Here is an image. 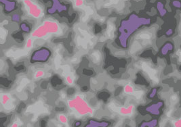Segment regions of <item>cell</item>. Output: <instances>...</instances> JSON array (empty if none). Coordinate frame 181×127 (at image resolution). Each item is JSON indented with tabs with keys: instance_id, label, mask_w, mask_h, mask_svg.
Instances as JSON below:
<instances>
[{
	"instance_id": "d6986e66",
	"label": "cell",
	"mask_w": 181,
	"mask_h": 127,
	"mask_svg": "<svg viewBox=\"0 0 181 127\" xmlns=\"http://www.w3.org/2000/svg\"><path fill=\"white\" fill-rule=\"evenodd\" d=\"M174 127H181V118L176 120L174 123Z\"/></svg>"
},
{
	"instance_id": "5b68a950",
	"label": "cell",
	"mask_w": 181,
	"mask_h": 127,
	"mask_svg": "<svg viewBox=\"0 0 181 127\" xmlns=\"http://www.w3.org/2000/svg\"><path fill=\"white\" fill-rule=\"evenodd\" d=\"M31 37L32 38L36 39H43L49 37L50 35L47 33L44 25L41 24L33 29V31L31 33Z\"/></svg>"
},
{
	"instance_id": "6da1fadb",
	"label": "cell",
	"mask_w": 181,
	"mask_h": 127,
	"mask_svg": "<svg viewBox=\"0 0 181 127\" xmlns=\"http://www.w3.org/2000/svg\"><path fill=\"white\" fill-rule=\"evenodd\" d=\"M67 104L71 110L75 111L80 116L93 115L94 114L93 108L80 95H77L73 98L69 99Z\"/></svg>"
},
{
	"instance_id": "7402d4cb",
	"label": "cell",
	"mask_w": 181,
	"mask_h": 127,
	"mask_svg": "<svg viewBox=\"0 0 181 127\" xmlns=\"http://www.w3.org/2000/svg\"><path fill=\"white\" fill-rule=\"evenodd\" d=\"M11 127H19V124H18L17 122H15V123H14L12 124Z\"/></svg>"
},
{
	"instance_id": "44dd1931",
	"label": "cell",
	"mask_w": 181,
	"mask_h": 127,
	"mask_svg": "<svg viewBox=\"0 0 181 127\" xmlns=\"http://www.w3.org/2000/svg\"><path fill=\"white\" fill-rule=\"evenodd\" d=\"M171 99H172V100L173 102H175V101H176L177 100V99H178V97H177V95H173L172 96V97H171Z\"/></svg>"
},
{
	"instance_id": "ba28073f",
	"label": "cell",
	"mask_w": 181,
	"mask_h": 127,
	"mask_svg": "<svg viewBox=\"0 0 181 127\" xmlns=\"http://www.w3.org/2000/svg\"><path fill=\"white\" fill-rule=\"evenodd\" d=\"M110 123L105 121H97L94 120H90L88 124H86L84 127H108L109 126Z\"/></svg>"
},
{
	"instance_id": "4fadbf2b",
	"label": "cell",
	"mask_w": 181,
	"mask_h": 127,
	"mask_svg": "<svg viewBox=\"0 0 181 127\" xmlns=\"http://www.w3.org/2000/svg\"><path fill=\"white\" fill-rule=\"evenodd\" d=\"M124 91L126 94H132L134 92V88L131 84H127L124 87Z\"/></svg>"
},
{
	"instance_id": "30bf717a",
	"label": "cell",
	"mask_w": 181,
	"mask_h": 127,
	"mask_svg": "<svg viewBox=\"0 0 181 127\" xmlns=\"http://www.w3.org/2000/svg\"><path fill=\"white\" fill-rule=\"evenodd\" d=\"M20 28L21 31H23V33H31V26L27 24L26 22H22L20 25Z\"/></svg>"
},
{
	"instance_id": "5bb4252c",
	"label": "cell",
	"mask_w": 181,
	"mask_h": 127,
	"mask_svg": "<svg viewBox=\"0 0 181 127\" xmlns=\"http://www.w3.org/2000/svg\"><path fill=\"white\" fill-rule=\"evenodd\" d=\"M46 75V72H45V71L42 70H36L33 76L34 78L35 79H39L43 78L44 76Z\"/></svg>"
},
{
	"instance_id": "8992f818",
	"label": "cell",
	"mask_w": 181,
	"mask_h": 127,
	"mask_svg": "<svg viewBox=\"0 0 181 127\" xmlns=\"http://www.w3.org/2000/svg\"><path fill=\"white\" fill-rule=\"evenodd\" d=\"M1 4L4 7V11L7 14L14 11L17 7V2L14 0H1Z\"/></svg>"
},
{
	"instance_id": "52a82bcc",
	"label": "cell",
	"mask_w": 181,
	"mask_h": 127,
	"mask_svg": "<svg viewBox=\"0 0 181 127\" xmlns=\"http://www.w3.org/2000/svg\"><path fill=\"white\" fill-rule=\"evenodd\" d=\"M53 4L51 8L48 10V13L50 14H54L57 12H61L62 11H65L66 10V6H63L62 4L58 0H52Z\"/></svg>"
},
{
	"instance_id": "8fae6325",
	"label": "cell",
	"mask_w": 181,
	"mask_h": 127,
	"mask_svg": "<svg viewBox=\"0 0 181 127\" xmlns=\"http://www.w3.org/2000/svg\"><path fill=\"white\" fill-rule=\"evenodd\" d=\"M10 100H11V98H10V95L8 93H2V96H1V102H2V104L4 105H6L8 104H9L10 102Z\"/></svg>"
},
{
	"instance_id": "9a60e30c",
	"label": "cell",
	"mask_w": 181,
	"mask_h": 127,
	"mask_svg": "<svg viewBox=\"0 0 181 127\" xmlns=\"http://www.w3.org/2000/svg\"><path fill=\"white\" fill-rule=\"evenodd\" d=\"M58 120H59L60 123H61L63 124L68 123V118H67V116L65 114H60L58 115Z\"/></svg>"
},
{
	"instance_id": "7a4b0ae2",
	"label": "cell",
	"mask_w": 181,
	"mask_h": 127,
	"mask_svg": "<svg viewBox=\"0 0 181 127\" xmlns=\"http://www.w3.org/2000/svg\"><path fill=\"white\" fill-rule=\"evenodd\" d=\"M52 56L51 49L47 47H41L37 49L32 53L30 59V63L32 64H40L48 62Z\"/></svg>"
},
{
	"instance_id": "9c48e42d",
	"label": "cell",
	"mask_w": 181,
	"mask_h": 127,
	"mask_svg": "<svg viewBox=\"0 0 181 127\" xmlns=\"http://www.w3.org/2000/svg\"><path fill=\"white\" fill-rule=\"evenodd\" d=\"M133 110H134V105H130L127 107H121L119 109V113L122 115L125 116H130L133 113Z\"/></svg>"
},
{
	"instance_id": "ac0fdd59",
	"label": "cell",
	"mask_w": 181,
	"mask_h": 127,
	"mask_svg": "<svg viewBox=\"0 0 181 127\" xmlns=\"http://www.w3.org/2000/svg\"><path fill=\"white\" fill-rule=\"evenodd\" d=\"M12 19L13 22H19V20H20V16H18V14H14L12 16Z\"/></svg>"
},
{
	"instance_id": "e0dca14e",
	"label": "cell",
	"mask_w": 181,
	"mask_h": 127,
	"mask_svg": "<svg viewBox=\"0 0 181 127\" xmlns=\"http://www.w3.org/2000/svg\"><path fill=\"white\" fill-rule=\"evenodd\" d=\"M84 0H75V5L76 7H79L84 5Z\"/></svg>"
},
{
	"instance_id": "2e32d148",
	"label": "cell",
	"mask_w": 181,
	"mask_h": 127,
	"mask_svg": "<svg viewBox=\"0 0 181 127\" xmlns=\"http://www.w3.org/2000/svg\"><path fill=\"white\" fill-rule=\"evenodd\" d=\"M65 81H66V84H69V85H70V86L73 85V83H74V80H73V78H72L71 76H69V75L66 76V77H65Z\"/></svg>"
},
{
	"instance_id": "277c9868",
	"label": "cell",
	"mask_w": 181,
	"mask_h": 127,
	"mask_svg": "<svg viewBox=\"0 0 181 127\" xmlns=\"http://www.w3.org/2000/svg\"><path fill=\"white\" fill-rule=\"evenodd\" d=\"M41 24L46 28L50 37H52V35H60L63 33L62 28H61L59 22L54 19L48 18V19L44 20Z\"/></svg>"
},
{
	"instance_id": "ffe728a7",
	"label": "cell",
	"mask_w": 181,
	"mask_h": 127,
	"mask_svg": "<svg viewBox=\"0 0 181 127\" xmlns=\"http://www.w3.org/2000/svg\"><path fill=\"white\" fill-rule=\"evenodd\" d=\"M176 55L178 56V60H179V62H181V49L178 50L176 52Z\"/></svg>"
},
{
	"instance_id": "7c38bea8",
	"label": "cell",
	"mask_w": 181,
	"mask_h": 127,
	"mask_svg": "<svg viewBox=\"0 0 181 127\" xmlns=\"http://www.w3.org/2000/svg\"><path fill=\"white\" fill-rule=\"evenodd\" d=\"M33 44H34V39L32 38L31 37L26 39L25 41V47L26 49H31L33 47Z\"/></svg>"
},
{
	"instance_id": "3957f363",
	"label": "cell",
	"mask_w": 181,
	"mask_h": 127,
	"mask_svg": "<svg viewBox=\"0 0 181 127\" xmlns=\"http://www.w3.org/2000/svg\"><path fill=\"white\" fill-rule=\"evenodd\" d=\"M25 8L29 16L35 19H39L44 16V12L42 7L38 4L32 0H23Z\"/></svg>"
}]
</instances>
